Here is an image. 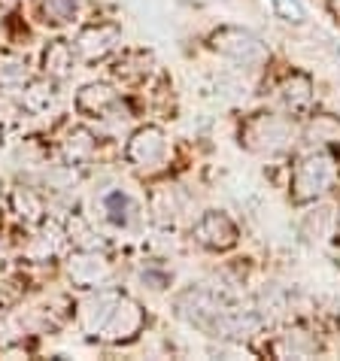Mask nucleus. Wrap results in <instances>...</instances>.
Returning a JSON list of instances; mask_svg holds the SVG:
<instances>
[{"label": "nucleus", "mask_w": 340, "mask_h": 361, "mask_svg": "<svg viewBox=\"0 0 340 361\" xmlns=\"http://www.w3.org/2000/svg\"><path fill=\"white\" fill-rule=\"evenodd\" d=\"M113 276H116L113 262L97 249H79V252L67 258V279L76 288H88V292L107 288L113 283Z\"/></svg>", "instance_id": "6"}, {"label": "nucleus", "mask_w": 340, "mask_h": 361, "mask_svg": "<svg viewBox=\"0 0 340 361\" xmlns=\"http://www.w3.org/2000/svg\"><path fill=\"white\" fill-rule=\"evenodd\" d=\"M146 328V310L140 300L109 288H95L79 307V331L101 343H131Z\"/></svg>", "instance_id": "1"}, {"label": "nucleus", "mask_w": 340, "mask_h": 361, "mask_svg": "<svg viewBox=\"0 0 340 361\" xmlns=\"http://www.w3.org/2000/svg\"><path fill=\"white\" fill-rule=\"evenodd\" d=\"M119 106H122V97L107 82H88L76 94V109L88 118H109Z\"/></svg>", "instance_id": "9"}, {"label": "nucleus", "mask_w": 340, "mask_h": 361, "mask_svg": "<svg viewBox=\"0 0 340 361\" xmlns=\"http://www.w3.org/2000/svg\"><path fill=\"white\" fill-rule=\"evenodd\" d=\"M167 152H170L167 134L158 125L137 128L125 143V161L134 170H140V173H155V170H162L167 161Z\"/></svg>", "instance_id": "5"}, {"label": "nucleus", "mask_w": 340, "mask_h": 361, "mask_svg": "<svg viewBox=\"0 0 340 361\" xmlns=\"http://www.w3.org/2000/svg\"><path fill=\"white\" fill-rule=\"evenodd\" d=\"M83 0H37V18L46 27H67L76 22Z\"/></svg>", "instance_id": "12"}, {"label": "nucleus", "mask_w": 340, "mask_h": 361, "mask_svg": "<svg viewBox=\"0 0 340 361\" xmlns=\"http://www.w3.org/2000/svg\"><path fill=\"white\" fill-rule=\"evenodd\" d=\"M271 353L279 358H304V355L316 353V340L307 337L304 331H286V334L271 346Z\"/></svg>", "instance_id": "15"}, {"label": "nucleus", "mask_w": 340, "mask_h": 361, "mask_svg": "<svg viewBox=\"0 0 340 361\" xmlns=\"http://www.w3.org/2000/svg\"><path fill=\"white\" fill-rule=\"evenodd\" d=\"M277 97L289 113H304L313 100V79L307 73H289L277 88Z\"/></svg>", "instance_id": "10"}, {"label": "nucleus", "mask_w": 340, "mask_h": 361, "mask_svg": "<svg viewBox=\"0 0 340 361\" xmlns=\"http://www.w3.org/2000/svg\"><path fill=\"white\" fill-rule=\"evenodd\" d=\"M9 204H13V213H16L18 219H25L28 225L43 222V216H46L43 195L34 192V188H28V185H16L13 195H9Z\"/></svg>", "instance_id": "14"}, {"label": "nucleus", "mask_w": 340, "mask_h": 361, "mask_svg": "<svg viewBox=\"0 0 340 361\" xmlns=\"http://www.w3.org/2000/svg\"><path fill=\"white\" fill-rule=\"evenodd\" d=\"M337 231H340V209H337Z\"/></svg>", "instance_id": "22"}, {"label": "nucleus", "mask_w": 340, "mask_h": 361, "mask_svg": "<svg viewBox=\"0 0 340 361\" xmlns=\"http://www.w3.org/2000/svg\"><path fill=\"white\" fill-rule=\"evenodd\" d=\"M149 61H152V58H149L146 52H125L116 64V76L128 85L143 82V79L149 76Z\"/></svg>", "instance_id": "18"}, {"label": "nucleus", "mask_w": 340, "mask_h": 361, "mask_svg": "<svg viewBox=\"0 0 340 361\" xmlns=\"http://www.w3.org/2000/svg\"><path fill=\"white\" fill-rule=\"evenodd\" d=\"M334 55H337V61H340V39H337V43H334Z\"/></svg>", "instance_id": "21"}, {"label": "nucleus", "mask_w": 340, "mask_h": 361, "mask_svg": "<svg viewBox=\"0 0 340 361\" xmlns=\"http://www.w3.org/2000/svg\"><path fill=\"white\" fill-rule=\"evenodd\" d=\"M274 16L286 25H304L307 22V6L301 0H271Z\"/></svg>", "instance_id": "20"}, {"label": "nucleus", "mask_w": 340, "mask_h": 361, "mask_svg": "<svg viewBox=\"0 0 340 361\" xmlns=\"http://www.w3.org/2000/svg\"><path fill=\"white\" fill-rule=\"evenodd\" d=\"M192 237L210 252H228L237 243V225L222 209H207L192 225Z\"/></svg>", "instance_id": "8"}, {"label": "nucleus", "mask_w": 340, "mask_h": 361, "mask_svg": "<svg viewBox=\"0 0 340 361\" xmlns=\"http://www.w3.org/2000/svg\"><path fill=\"white\" fill-rule=\"evenodd\" d=\"M337 179V161L332 152H310L292 170V183H289V195L295 204H313L322 197Z\"/></svg>", "instance_id": "2"}, {"label": "nucleus", "mask_w": 340, "mask_h": 361, "mask_svg": "<svg viewBox=\"0 0 340 361\" xmlns=\"http://www.w3.org/2000/svg\"><path fill=\"white\" fill-rule=\"evenodd\" d=\"M210 49L219 52L228 61H234L240 67H258L267 61V46L265 39L253 34L249 27L240 25H222L210 34Z\"/></svg>", "instance_id": "3"}, {"label": "nucleus", "mask_w": 340, "mask_h": 361, "mask_svg": "<svg viewBox=\"0 0 340 361\" xmlns=\"http://www.w3.org/2000/svg\"><path fill=\"white\" fill-rule=\"evenodd\" d=\"M243 143L253 149V152H262V155H277L283 149L292 146L295 140V125L289 122L286 116H277V113H258L253 116L249 122L243 125Z\"/></svg>", "instance_id": "4"}, {"label": "nucleus", "mask_w": 340, "mask_h": 361, "mask_svg": "<svg viewBox=\"0 0 340 361\" xmlns=\"http://www.w3.org/2000/svg\"><path fill=\"white\" fill-rule=\"evenodd\" d=\"M122 43V27L116 22H95L79 31L76 43H73V52L79 58V64H97L109 58Z\"/></svg>", "instance_id": "7"}, {"label": "nucleus", "mask_w": 340, "mask_h": 361, "mask_svg": "<svg viewBox=\"0 0 340 361\" xmlns=\"http://www.w3.org/2000/svg\"><path fill=\"white\" fill-rule=\"evenodd\" d=\"M79 64V58L73 52V43H67V39H52V43H46L43 49V73L52 76V79H61L67 73H73Z\"/></svg>", "instance_id": "11"}, {"label": "nucleus", "mask_w": 340, "mask_h": 361, "mask_svg": "<svg viewBox=\"0 0 340 361\" xmlns=\"http://www.w3.org/2000/svg\"><path fill=\"white\" fill-rule=\"evenodd\" d=\"M25 106L31 109L34 116H46L49 109L58 104V92L52 82H46V79H40V82H28L25 85Z\"/></svg>", "instance_id": "17"}, {"label": "nucleus", "mask_w": 340, "mask_h": 361, "mask_svg": "<svg viewBox=\"0 0 340 361\" xmlns=\"http://www.w3.org/2000/svg\"><path fill=\"white\" fill-rule=\"evenodd\" d=\"M28 61L16 52H0V88H18L28 85Z\"/></svg>", "instance_id": "16"}, {"label": "nucleus", "mask_w": 340, "mask_h": 361, "mask_svg": "<svg viewBox=\"0 0 340 361\" xmlns=\"http://www.w3.org/2000/svg\"><path fill=\"white\" fill-rule=\"evenodd\" d=\"M104 213L116 228H131L140 216V207L131 195H125L122 188H116V192L104 195Z\"/></svg>", "instance_id": "13"}, {"label": "nucleus", "mask_w": 340, "mask_h": 361, "mask_svg": "<svg viewBox=\"0 0 340 361\" xmlns=\"http://www.w3.org/2000/svg\"><path fill=\"white\" fill-rule=\"evenodd\" d=\"M92 152H95V137L83 131V128H73L64 140V158L70 164H79L85 158H92Z\"/></svg>", "instance_id": "19"}]
</instances>
